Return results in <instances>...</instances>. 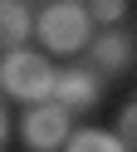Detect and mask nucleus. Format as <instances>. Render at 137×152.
Segmentation results:
<instances>
[{"mask_svg": "<svg viewBox=\"0 0 137 152\" xmlns=\"http://www.w3.org/2000/svg\"><path fill=\"white\" fill-rule=\"evenodd\" d=\"M34 39L44 44V54H78V49H88L93 44V15H88V5H78V0H49L39 10Z\"/></svg>", "mask_w": 137, "mask_h": 152, "instance_id": "nucleus-1", "label": "nucleus"}, {"mask_svg": "<svg viewBox=\"0 0 137 152\" xmlns=\"http://www.w3.org/2000/svg\"><path fill=\"white\" fill-rule=\"evenodd\" d=\"M0 83L15 103L34 108V103H49L54 98V83H59V69L49 64V54L39 49H10L5 64H0Z\"/></svg>", "mask_w": 137, "mask_h": 152, "instance_id": "nucleus-2", "label": "nucleus"}, {"mask_svg": "<svg viewBox=\"0 0 137 152\" xmlns=\"http://www.w3.org/2000/svg\"><path fill=\"white\" fill-rule=\"evenodd\" d=\"M20 137H25L29 152H64V142L74 137V108H64V103H54V98L25 108Z\"/></svg>", "mask_w": 137, "mask_h": 152, "instance_id": "nucleus-3", "label": "nucleus"}, {"mask_svg": "<svg viewBox=\"0 0 137 152\" xmlns=\"http://www.w3.org/2000/svg\"><path fill=\"white\" fill-rule=\"evenodd\" d=\"M132 54H137L132 34L113 25V30H98V34H93V44L83 49V59H88V69H93V74H103V79H108V74H122L127 64H132Z\"/></svg>", "mask_w": 137, "mask_h": 152, "instance_id": "nucleus-4", "label": "nucleus"}, {"mask_svg": "<svg viewBox=\"0 0 137 152\" xmlns=\"http://www.w3.org/2000/svg\"><path fill=\"white\" fill-rule=\"evenodd\" d=\"M98 98H103V74H93V69H59L54 103H64L74 113H88Z\"/></svg>", "mask_w": 137, "mask_h": 152, "instance_id": "nucleus-5", "label": "nucleus"}, {"mask_svg": "<svg viewBox=\"0 0 137 152\" xmlns=\"http://www.w3.org/2000/svg\"><path fill=\"white\" fill-rule=\"evenodd\" d=\"M34 30H39V15L25 0H0V39H5V49H29Z\"/></svg>", "mask_w": 137, "mask_h": 152, "instance_id": "nucleus-6", "label": "nucleus"}, {"mask_svg": "<svg viewBox=\"0 0 137 152\" xmlns=\"http://www.w3.org/2000/svg\"><path fill=\"white\" fill-rule=\"evenodd\" d=\"M64 152H127V142L117 132H108V128H83V132H74L64 142Z\"/></svg>", "mask_w": 137, "mask_h": 152, "instance_id": "nucleus-7", "label": "nucleus"}, {"mask_svg": "<svg viewBox=\"0 0 137 152\" xmlns=\"http://www.w3.org/2000/svg\"><path fill=\"white\" fill-rule=\"evenodd\" d=\"M88 15H93V25L113 30V25L127 15V0H88Z\"/></svg>", "mask_w": 137, "mask_h": 152, "instance_id": "nucleus-8", "label": "nucleus"}, {"mask_svg": "<svg viewBox=\"0 0 137 152\" xmlns=\"http://www.w3.org/2000/svg\"><path fill=\"white\" fill-rule=\"evenodd\" d=\"M117 137L127 142V152H137V98L122 108V118H117Z\"/></svg>", "mask_w": 137, "mask_h": 152, "instance_id": "nucleus-9", "label": "nucleus"}]
</instances>
